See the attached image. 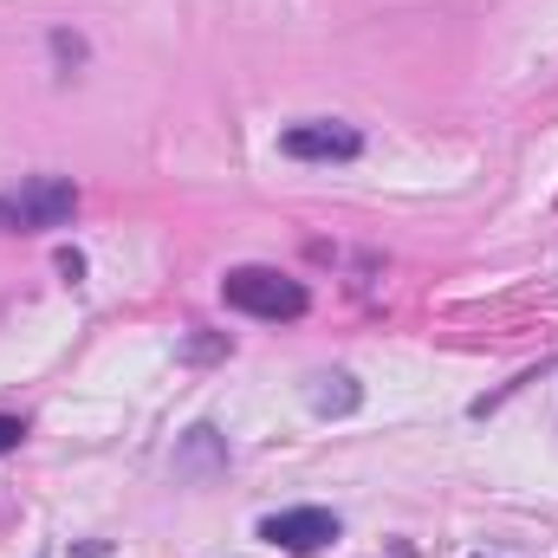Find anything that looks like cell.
Instances as JSON below:
<instances>
[{
    "mask_svg": "<svg viewBox=\"0 0 558 558\" xmlns=\"http://www.w3.org/2000/svg\"><path fill=\"white\" fill-rule=\"evenodd\" d=\"M78 208V189L65 175H26L20 189L0 195V228L13 234H46V228H65Z\"/></svg>",
    "mask_w": 558,
    "mask_h": 558,
    "instance_id": "6da1fadb",
    "label": "cell"
},
{
    "mask_svg": "<svg viewBox=\"0 0 558 558\" xmlns=\"http://www.w3.org/2000/svg\"><path fill=\"white\" fill-rule=\"evenodd\" d=\"M221 299H228L234 312H254V318H299V312L312 305L305 286L274 274V267H234V274L221 279Z\"/></svg>",
    "mask_w": 558,
    "mask_h": 558,
    "instance_id": "7a4b0ae2",
    "label": "cell"
},
{
    "mask_svg": "<svg viewBox=\"0 0 558 558\" xmlns=\"http://www.w3.org/2000/svg\"><path fill=\"white\" fill-rule=\"evenodd\" d=\"M260 539L279 546V553H325L331 539H338V513H325V507H286V513H267L260 520Z\"/></svg>",
    "mask_w": 558,
    "mask_h": 558,
    "instance_id": "3957f363",
    "label": "cell"
},
{
    "mask_svg": "<svg viewBox=\"0 0 558 558\" xmlns=\"http://www.w3.org/2000/svg\"><path fill=\"white\" fill-rule=\"evenodd\" d=\"M286 156H299V162H351L364 137L351 131V124H338V118H312V124H292L286 137H279Z\"/></svg>",
    "mask_w": 558,
    "mask_h": 558,
    "instance_id": "277c9868",
    "label": "cell"
},
{
    "mask_svg": "<svg viewBox=\"0 0 558 558\" xmlns=\"http://www.w3.org/2000/svg\"><path fill=\"white\" fill-rule=\"evenodd\" d=\"M312 410H325V416H344V410H357V390H351V377H338V390H312Z\"/></svg>",
    "mask_w": 558,
    "mask_h": 558,
    "instance_id": "5b68a950",
    "label": "cell"
},
{
    "mask_svg": "<svg viewBox=\"0 0 558 558\" xmlns=\"http://www.w3.org/2000/svg\"><path fill=\"white\" fill-rule=\"evenodd\" d=\"M20 441H26V422H20V416H0V454H7V448H20Z\"/></svg>",
    "mask_w": 558,
    "mask_h": 558,
    "instance_id": "8992f818",
    "label": "cell"
}]
</instances>
